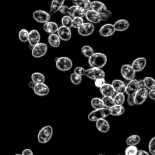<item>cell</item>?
I'll list each match as a JSON object with an SVG mask.
<instances>
[{
  "label": "cell",
  "mask_w": 155,
  "mask_h": 155,
  "mask_svg": "<svg viewBox=\"0 0 155 155\" xmlns=\"http://www.w3.org/2000/svg\"><path fill=\"white\" fill-rule=\"evenodd\" d=\"M102 101L104 106L105 108H110L111 107H112L113 105H114V101H113V98L112 97V96H104L102 98Z\"/></svg>",
  "instance_id": "e575fe53"
},
{
  "label": "cell",
  "mask_w": 155,
  "mask_h": 155,
  "mask_svg": "<svg viewBox=\"0 0 155 155\" xmlns=\"http://www.w3.org/2000/svg\"><path fill=\"white\" fill-rule=\"evenodd\" d=\"M148 96L153 101L155 100V90H151L148 91Z\"/></svg>",
  "instance_id": "bcb514c9"
},
{
  "label": "cell",
  "mask_w": 155,
  "mask_h": 155,
  "mask_svg": "<svg viewBox=\"0 0 155 155\" xmlns=\"http://www.w3.org/2000/svg\"><path fill=\"white\" fill-rule=\"evenodd\" d=\"M85 69L82 67H77L74 69V73L81 76L85 75Z\"/></svg>",
  "instance_id": "b9f144b4"
},
{
  "label": "cell",
  "mask_w": 155,
  "mask_h": 155,
  "mask_svg": "<svg viewBox=\"0 0 155 155\" xmlns=\"http://www.w3.org/2000/svg\"><path fill=\"white\" fill-rule=\"evenodd\" d=\"M117 155H121V154H117Z\"/></svg>",
  "instance_id": "11a10c76"
},
{
  "label": "cell",
  "mask_w": 155,
  "mask_h": 155,
  "mask_svg": "<svg viewBox=\"0 0 155 155\" xmlns=\"http://www.w3.org/2000/svg\"><path fill=\"white\" fill-rule=\"evenodd\" d=\"M81 53H82V54L86 57V58H89L90 57L94 52L93 50V48L90 46V45H84L82 48H81Z\"/></svg>",
  "instance_id": "d6a6232c"
},
{
  "label": "cell",
  "mask_w": 155,
  "mask_h": 155,
  "mask_svg": "<svg viewBox=\"0 0 155 155\" xmlns=\"http://www.w3.org/2000/svg\"><path fill=\"white\" fill-rule=\"evenodd\" d=\"M116 31L113 24H105L99 29V35L103 37H109L112 36Z\"/></svg>",
  "instance_id": "5bb4252c"
},
{
  "label": "cell",
  "mask_w": 155,
  "mask_h": 155,
  "mask_svg": "<svg viewBox=\"0 0 155 155\" xmlns=\"http://www.w3.org/2000/svg\"><path fill=\"white\" fill-rule=\"evenodd\" d=\"M28 33H29V31L27 29H25V28L21 29L19 31V33H18L19 39L22 42H27L28 37Z\"/></svg>",
  "instance_id": "d590c367"
},
{
  "label": "cell",
  "mask_w": 155,
  "mask_h": 155,
  "mask_svg": "<svg viewBox=\"0 0 155 155\" xmlns=\"http://www.w3.org/2000/svg\"><path fill=\"white\" fill-rule=\"evenodd\" d=\"M111 85L115 92L124 93L125 91V84L121 80L114 79L111 82Z\"/></svg>",
  "instance_id": "603a6c76"
},
{
  "label": "cell",
  "mask_w": 155,
  "mask_h": 155,
  "mask_svg": "<svg viewBox=\"0 0 155 155\" xmlns=\"http://www.w3.org/2000/svg\"><path fill=\"white\" fill-rule=\"evenodd\" d=\"M85 76L91 79L96 80L99 78H105V73L101 68L91 67L85 70Z\"/></svg>",
  "instance_id": "52a82bcc"
},
{
  "label": "cell",
  "mask_w": 155,
  "mask_h": 155,
  "mask_svg": "<svg viewBox=\"0 0 155 155\" xmlns=\"http://www.w3.org/2000/svg\"><path fill=\"white\" fill-rule=\"evenodd\" d=\"M70 81L71 83L74 85H78L81 83L82 76H79L74 73H72L70 74Z\"/></svg>",
  "instance_id": "ab89813d"
},
{
  "label": "cell",
  "mask_w": 155,
  "mask_h": 155,
  "mask_svg": "<svg viewBox=\"0 0 155 155\" xmlns=\"http://www.w3.org/2000/svg\"><path fill=\"white\" fill-rule=\"evenodd\" d=\"M120 73L122 77L128 81L134 79L136 72L130 64H124L121 67Z\"/></svg>",
  "instance_id": "30bf717a"
},
{
  "label": "cell",
  "mask_w": 155,
  "mask_h": 155,
  "mask_svg": "<svg viewBox=\"0 0 155 155\" xmlns=\"http://www.w3.org/2000/svg\"><path fill=\"white\" fill-rule=\"evenodd\" d=\"M94 31V26L90 22H84L78 28V33L82 36L91 35Z\"/></svg>",
  "instance_id": "8fae6325"
},
{
  "label": "cell",
  "mask_w": 155,
  "mask_h": 155,
  "mask_svg": "<svg viewBox=\"0 0 155 155\" xmlns=\"http://www.w3.org/2000/svg\"><path fill=\"white\" fill-rule=\"evenodd\" d=\"M98 13H104L108 9L106 5L102 2L99 1H93L91 2V8Z\"/></svg>",
  "instance_id": "d6986e66"
},
{
  "label": "cell",
  "mask_w": 155,
  "mask_h": 155,
  "mask_svg": "<svg viewBox=\"0 0 155 155\" xmlns=\"http://www.w3.org/2000/svg\"><path fill=\"white\" fill-rule=\"evenodd\" d=\"M139 88V81L133 79L129 81V82L126 85L125 93H126L127 95H133Z\"/></svg>",
  "instance_id": "e0dca14e"
},
{
  "label": "cell",
  "mask_w": 155,
  "mask_h": 155,
  "mask_svg": "<svg viewBox=\"0 0 155 155\" xmlns=\"http://www.w3.org/2000/svg\"><path fill=\"white\" fill-rule=\"evenodd\" d=\"M57 35L61 40L64 41H68L71 38V32L70 28L65 26H60L57 30Z\"/></svg>",
  "instance_id": "7c38bea8"
},
{
  "label": "cell",
  "mask_w": 155,
  "mask_h": 155,
  "mask_svg": "<svg viewBox=\"0 0 155 155\" xmlns=\"http://www.w3.org/2000/svg\"><path fill=\"white\" fill-rule=\"evenodd\" d=\"M147 65V59L143 58V57H139L134 59L132 64H131V67L134 70V71L136 72H139L141 71L144 69Z\"/></svg>",
  "instance_id": "9a60e30c"
},
{
  "label": "cell",
  "mask_w": 155,
  "mask_h": 155,
  "mask_svg": "<svg viewBox=\"0 0 155 155\" xmlns=\"http://www.w3.org/2000/svg\"><path fill=\"white\" fill-rule=\"evenodd\" d=\"M140 142V137L137 134H132L126 139L127 145H136Z\"/></svg>",
  "instance_id": "f546056e"
},
{
  "label": "cell",
  "mask_w": 155,
  "mask_h": 155,
  "mask_svg": "<svg viewBox=\"0 0 155 155\" xmlns=\"http://www.w3.org/2000/svg\"><path fill=\"white\" fill-rule=\"evenodd\" d=\"M105 83V80L104 78H99V79L94 80V85L96 87H98V88H100Z\"/></svg>",
  "instance_id": "7bdbcfd3"
},
{
  "label": "cell",
  "mask_w": 155,
  "mask_h": 155,
  "mask_svg": "<svg viewBox=\"0 0 155 155\" xmlns=\"http://www.w3.org/2000/svg\"><path fill=\"white\" fill-rule=\"evenodd\" d=\"M48 50L47 45L43 42H39L31 48V55L36 58L44 56Z\"/></svg>",
  "instance_id": "8992f818"
},
{
  "label": "cell",
  "mask_w": 155,
  "mask_h": 155,
  "mask_svg": "<svg viewBox=\"0 0 155 155\" xmlns=\"http://www.w3.org/2000/svg\"><path fill=\"white\" fill-rule=\"evenodd\" d=\"M105 13L107 14V15L108 16V18L111 17L112 16V12L111 11H110L109 10H107Z\"/></svg>",
  "instance_id": "816d5d0a"
},
{
  "label": "cell",
  "mask_w": 155,
  "mask_h": 155,
  "mask_svg": "<svg viewBox=\"0 0 155 155\" xmlns=\"http://www.w3.org/2000/svg\"><path fill=\"white\" fill-rule=\"evenodd\" d=\"M73 66L72 61L68 57L61 56L56 60V67L61 71H67L71 68Z\"/></svg>",
  "instance_id": "5b68a950"
},
{
  "label": "cell",
  "mask_w": 155,
  "mask_h": 155,
  "mask_svg": "<svg viewBox=\"0 0 155 155\" xmlns=\"http://www.w3.org/2000/svg\"><path fill=\"white\" fill-rule=\"evenodd\" d=\"M73 3L85 11L91 8V1L90 0H73Z\"/></svg>",
  "instance_id": "4316f807"
},
{
  "label": "cell",
  "mask_w": 155,
  "mask_h": 155,
  "mask_svg": "<svg viewBox=\"0 0 155 155\" xmlns=\"http://www.w3.org/2000/svg\"><path fill=\"white\" fill-rule=\"evenodd\" d=\"M91 105L94 109H99L104 107L102 99L99 97H93L91 100Z\"/></svg>",
  "instance_id": "1f68e13d"
},
{
  "label": "cell",
  "mask_w": 155,
  "mask_h": 155,
  "mask_svg": "<svg viewBox=\"0 0 155 155\" xmlns=\"http://www.w3.org/2000/svg\"><path fill=\"white\" fill-rule=\"evenodd\" d=\"M129 22L125 19H120L116 21L114 24L113 26L116 31H124L128 29L129 27Z\"/></svg>",
  "instance_id": "ffe728a7"
},
{
  "label": "cell",
  "mask_w": 155,
  "mask_h": 155,
  "mask_svg": "<svg viewBox=\"0 0 155 155\" xmlns=\"http://www.w3.org/2000/svg\"><path fill=\"white\" fill-rule=\"evenodd\" d=\"M83 23H84V20L82 18H81V17L73 18L72 22H71V27L78 29Z\"/></svg>",
  "instance_id": "74e56055"
},
{
  "label": "cell",
  "mask_w": 155,
  "mask_h": 155,
  "mask_svg": "<svg viewBox=\"0 0 155 155\" xmlns=\"http://www.w3.org/2000/svg\"><path fill=\"white\" fill-rule=\"evenodd\" d=\"M110 115L109 108L104 107L99 109H95L91 111L88 115V119L90 121L96 122L101 119H105Z\"/></svg>",
  "instance_id": "277c9868"
},
{
  "label": "cell",
  "mask_w": 155,
  "mask_h": 155,
  "mask_svg": "<svg viewBox=\"0 0 155 155\" xmlns=\"http://www.w3.org/2000/svg\"><path fill=\"white\" fill-rule=\"evenodd\" d=\"M88 62L91 67L101 68L107 64V57L103 53H94L90 57L88 58Z\"/></svg>",
  "instance_id": "6da1fadb"
},
{
  "label": "cell",
  "mask_w": 155,
  "mask_h": 155,
  "mask_svg": "<svg viewBox=\"0 0 155 155\" xmlns=\"http://www.w3.org/2000/svg\"><path fill=\"white\" fill-rule=\"evenodd\" d=\"M72 18L69 15H65L61 19V24L62 26L67 27L68 28L71 27Z\"/></svg>",
  "instance_id": "8d00e7d4"
},
{
  "label": "cell",
  "mask_w": 155,
  "mask_h": 155,
  "mask_svg": "<svg viewBox=\"0 0 155 155\" xmlns=\"http://www.w3.org/2000/svg\"><path fill=\"white\" fill-rule=\"evenodd\" d=\"M145 87L147 90H154L155 88V81L154 79L149 76L145 77L143 79Z\"/></svg>",
  "instance_id": "4dcf8cb0"
},
{
  "label": "cell",
  "mask_w": 155,
  "mask_h": 155,
  "mask_svg": "<svg viewBox=\"0 0 155 155\" xmlns=\"http://www.w3.org/2000/svg\"><path fill=\"white\" fill-rule=\"evenodd\" d=\"M125 97L122 93H117L113 97L114 104L115 105H122L125 102Z\"/></svg>",
  "instance_id": "836d02e7"
},
{
  "label": "cell",
  "mask_w": 155,
  "mask_h": 155,
  "mask_svg": "<svg viewBox=\"0 0 155 155\" xmlns=\"http://www.w3.org/2000/svg\"><path fill=\"white\" fill-rule=\"evenodd\" d=\"M35 85H36V84L33 82V81H30L29 83H28V87L30 88H31V89H33V88H34V87L35 86Z\"/></svg>",
  "instance_id": "681fc988"
},
{
  "label": "cell",
  "mask_w": 155,
  "mask_h": 155,
  "mask_svg": "<svg viewBox=\"0 0 155 155\" xmlns=\"http://www.w3.org/2000/svg\"><path fill=\"white\" fill-rule=\"evenodd\" d=\"M68 10H69V7L67 5H62L58 10V11L62 13V14H68Z\"/></svg>",
  "instance_id": "ee69618b"
},
{
  "label": "cell",
  "mask_w": 155,
  "mask_h": 155,
  "mask_svg": "<svg viewBox=\"0 0 155 155\" xmlns=\"http://www.w3.org/2000/svg\"><path fill=\"white\" fill-rule=\"evenodd\" d=\"M96 127L101 133H106L110 130V124L105 119H101L96 121Z\"/></svg>",
  "instance_id": "44dd1931"
},
{
  "label": "cell",
  "mask_w": 155,
  "mask_h": 155,
  "mask_svg": "<svg viewBox=\"0 0 155 155\" xmlns=\"http://www.w3.org/2000/svg\"><path fill=\"white\" fill-rule=\"evenodd\" d=\"M34 93L40 96H44L47 95L50 92V88L47 85L44 83L36 84L35 86L33 88Z\"/></svg>",
  "instance_id": "2e32d148"
},
{
  "label": "cell",
  "mask_w": 155,
  "mask_h": 155,
  "mask_svg": "<svg viewBox=\"0 0 155 155\" xmlns=\"http://www.w3.org/2000/svg\"><path fill=\"white\" fill-rule=\"evenodd\" d=\"M99 90L101 93L104 96H113L114 94V90L110 84L105 83L102 86L99 88Z\"/></svg>",
  "instance_id": "cb8c5ba5"
},
{
  "label": "cell",
  "mask_w": 155,
  "mask_h": 155,
  "mask_svg": "<svg viewBox=\"0 0 155 155\" xmlns=\"http://www.w3.org/2000/svg\"><path fill=\"white\" fill-rule=\"evenodd\" d=\"M21 155H33V153L31 150L29 148H25L22 151Z\"/></svg>",
  "instance_id": "7dc6e473"
},
{
  "label": "cell",
  "mask_w": 155,
  "mask_h": 155,
  "mask_svg": "<svg viewBox=\"0 0 155 155\" xmlns=\"http://www.w3.org/2000/svg\"><path fill=\"white\" fill-rule=\"evenodd\" d=\"M136 155H150V154L148 152L145 151V150H137Z\"/></svg>",
  "instance_id": "c3c4849f"
},
{
  "label": "cell",
  "mask_w": 155,
  "mask_h": 155,
  "mask_svg": "<svg viewBox=\"0 0 155 155\" xmlns=\"http://www.w3.org/2000/svg\"><path fill=\"white\" fill-rule=\"evenodd\" d=\"M148 90L145 87L139 88L133 94L135 105L142 104L148 97Z\"/></svg>",
  "instance_id": "ba28073f"
},
{
  "label": "cell",
  "mask_w": 155,
  "mask_h": 155,
  "mask_svg": "<svg viewBox=\"0 0 155 155\" xmlns=\"http://www.w3.org/2000/svg\"><path fill=\"white\" fill-rule=\"evenodd\" d=\"M127 104L128 105L130 106H133L134 105V97L133 95H128L127 97Z\"/></svg>",
  "instance_id": "f6af8a7d"
},
{
  "label": "cell",
  "mask_w": 155,
  "mask_h": 155,
  "mask_svg": "<svg viewBox=\"0 0 155 155\" xmlns=\"http://www.w3.org/2000/svg\"><path fill=\"white\" fill-rule=\"evenodd\" d=\"M33 19L39 23H45L50 20V14L42 10H38L33 13Z\"/></svg>",
  "instance_id": "9c48e42d"
},
{
  "label": "cell",
  "mask_w": 155,
  "mask_h": 155,
  "mask_svg": "<svg viewBox=\"0 0 155 155\" xmlns=\"http://www.w3.org/2000/svg\"><path fill=\"white\" fill-rule=\"evenodd\" d=\"M65 0H52L51 5H50V13L51 14H54L56 13L59 8L64 5Z\"/></svg>",
  "instance_id": "83f0119b"
},
{
  "label": "cell",
  "mask_w": 155,
  "mask_h": 155,
  "mask_svg": "<svg viewBox=\"0 0 155 155\" xmlns=\"http://www.w3.org/2000/svg\"><path fill=\"white\" fill-rule=\"evenodd\" d=\"M97 155H104V154H97Z\"/></svg>",
  "instance_id": "db71d44e"
},
{
  "label": "cell",
  "mask_w": 155,
  "mask_h": 155,
  "mask_svg": "<svg viewBox=\"0 0 155 155\" xmlns=\"http://www.w3.org/2000/svg\"><path fill=\"white\" fill-rule=\"evenodd\" d=\"M85 16L87 21L91 24L99 23L101 21H106L108 18L105 13H98L91 9L85 11Z\"/></svg>",
  "instance_id": "7a4b0ae2"
},
{
  "label": "cell",
  "mask_w": 155,
  "mask_h": 155,
  "mask_svg": "<svg viewBox=\"0 0 155 155\" xmlns=\"http://www.w3.org/2000/svg\"><path fill=\"white\" fill-rule=\"evenodd\" d=\"M58 25L57 23L53 21H48L44 24L43 29L48 34L56 33L58 29Z\"/></svg>",
  "instance_id": "7402d4cb"
},
{
  "label": "cell",
  "mask_w": 155,
  "mask_h": 155,
  "mask_svg": "<svg viewBox=\"0 0 155 155\" xmlns=\"http://www.w3.org/2000/svg\"><path fill=\"white\" fill-rule=\"evenodd\" d=\"M15 155H21V154H19V153H16V154H15Z\"/></svg>",
  "instance_id": "f5cc1de1"
},
{
  "label": "cell",
  "mask_w": 155,
  "mask_h": 155,
  "mask_svg": "<svg viewBox=\"0 0 155 155\" xmlns=\"http://www.w3.org/2000/svg\"><path fill=\"white\" fill-rule=\"evenodd\" d=\"M48 42L51 47L57 48L60 45L61 39L57 34L53 33V34H50V35L48 36Z\"/></svg>",
  "instance_id": "484cf974"
},
{
  "label": "cell",
  "mask_w": 155,
  "mask_h": 155,
  "mask_svg": "<svg viewBox=\"0 0 155 155\" xmlns=\"http://www.w3.org/2000/svg\"><path fill=\"white\" fill-rule=\"evenodd\" d=\"M110 115L119 116L125 112V108L122 105H113L109 108Z\"/></svg>",
  "instance_id": "d4e9b609"
},
{
  "label": "cell",
  "mask_w": 155,
  "mask_h": 155,
  "mask_svg": "<svg viewBox=\"0 0 155 155\" xmlns=\"http://www.w3.org/2000/svg\"><path fill=\"white\" fill-rule=\"evenodd\" d=\"M31 79L35 84H40L44 83L45 78L44 74L39 72H35L31 74Z\"/></svg>",
  "instance_id": "f1b7e54d"
},
{
  "label": "cell",
  "mask_w": 155,
  "mask_h": 155,
  "mask_svg": "<svg viewBox=\"0 0 155 155\" xmlns=\"http://www.w3.org/2000/svg\"><path fill=\"white\" fill-rule=\"evenodd\" d=\"M148 151L151 155L155 154V137H153L148 143Z\"/></svg>",
  "instance_id": "60d3db41"
},
{
  "label": "cell",
  "mask_w": 155,
  "mask_h": 155,
  "mask_svg": "<svg viewBox=\"0 0 155 155\" xmlns=\"http://www.w3.org/2000/svg\"><path fill=\"white\" fill-rule=\"evenodd\" d=\"M40 39H41V35L38 30L33 29L29 31L27 42H28L31 48L33 47H34L35 45L40 42Z\"/></svg>",
  "instance_id": "4fadbf2b"
},
{
  "label": "cell",
  "mask_w": 155,
  "mask_h": 155,
  "mask_svg": "<svg viewBox=\"0 0 155 155\" xmlns=\"http://www.w3.org/2000/svg\"><path fill=\"white\" fill-rule=\"evenodd\" d=\"M53 133V128L50 125H46L42 127L38 134V140L41 143H47L51 138Z\"/></svg>",
  "instance_id": "3957f363"
},
{
  "label": "cell",
  "mask_w": 155,
  "mask_h": 155,
  "mask_svg": "<svg viewBox=\"0 0 155 155\" xmlns=\"http://www.w3.org/2000/svg\"><path fill=\"white\" fill-rule=\"evenodd\" d=\"M68 14L71 18H76V17L83 18L84 16H85V11L82 9L81 8L74 5L69 7Z\"/></svg>",
  "instance_id": "ac0fdd59"
},
{
  "label": "cell",
  "mask_w": 155,
  "mask_h": 155,
  "mask_svg": "<svg viewBox=\"0 0 155 155\" xmlns=\"http://www.w3.org/2000/svg\"><path fill=\"white\" fill-rule=\"evenodd\" d=\"M137 150L136 145H128L125 150V155H136Z\"/></svg>",
  "instance_id": "f35d334b"
},
{
  "label": "cell",
  "mask_w": 155,
  "mask_h": 155,
  "mask_svg": "<svg viewBox=\"0 0 155 155\" xmlns=\"http://www.w3.org/2000/svg\"><path fill=\"white\" fill-rule=\"evenodd\" d=\"M139 88H143V87H145L143 80L139 81Z\"/></svg>",
  "instance_id": "f907efd6"
}]
</instances>
